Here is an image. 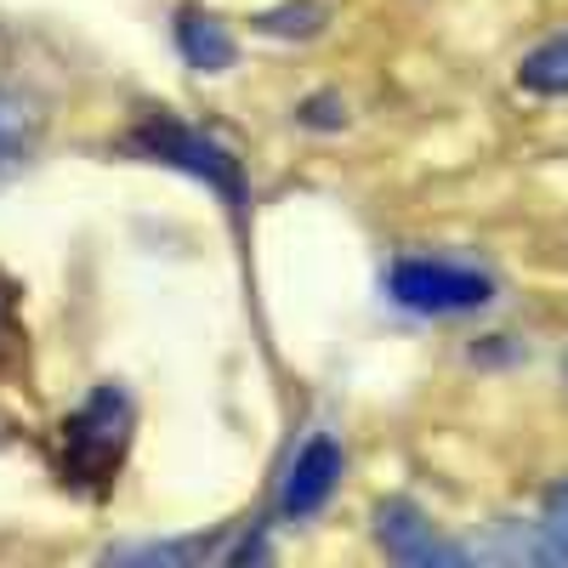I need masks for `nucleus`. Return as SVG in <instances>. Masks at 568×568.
Segmentation results:
<instances>
[{
	"label": "nucleus",
	"instance_id": "8",
	"mask_svg": "<svg viewBox=\"0 0 568 568\" xmlns=\"http://www.w3.org/2000/svg\"><path fill=\"white\" fill-rule=\"evenodd\" d=\"M324 7L318 0H284V7H273V12H262L256 18V34H278V40H307V34H318L324 29Z\"/></svg>",
	"mask_w": 568,
	"mask_h": 568
},
{
	"label": "nucleus",
	"instance_id": "6",
	"mask_svg": "<svg viewBox=\"0 0 568 568\" xmlns=\"http://www.w3.org/2000/svg\"><path fill=\"white\" fill-rule=\"evenodd\" d=\"M176 45H182L187 69H200V74H222L240 58V40L227 34V23L211 18V12H194V7L176 18Z\"/></svg>",
	"mask_w": 568,
	"mask_h": 568
},
{
	"label": "nucleus",
	"instance_id": "2",
	"mask_svg": "<svg viewBox=\"0 0 568 568\" xmlns=\"http://www.w3.org/2000/svg\"><path fill=\"white\" fill-rule=\"evenodd\" d=\"M63 433H69V471L74 478H85V484L114 478L125 438H131V398L120 387H98Z\"/></svg>",
	"mask_w": 568,
	"mask_h": 568
},
{
	"label": "nucleus",
	"instance_id": "3",
	"mask_svg": "<svg viewBox=\"0 0 568 568\" xmlns=\"http://www.w3.org/2000/svg\"><path fill=\"white\" fill-rule=\"evenodd\" d=\"M136 149L154 154V160H165V165H176V171H187V176H200V182H211L216 194L240 211V200H245L240 160H233L222 142H211L205 131H187V125H176L171 114H160V120H149V125L136 131Z\"/></svg>",
	"mask_w": 568,
	"mask_h": 568
},
{
	"label": "nucleus",
	"instance_id": "7",
	"mask_svg": "<svg viewBox=\"0 0 568 568\" xmlns=\"http://www.w3.org/2000/svg\"><path fill=\"white\" fill-rule=\"evenodd\" d=\"M517 80H524L529 91H540V98H568V29L540 40L535 52L517 63Z\"/></svg>",
	"mask_w": 568,
	"mask_h": 568
},
{
	"label": "nucleus",
	"instance_id": "1",
	"mask_svg": "<svg viewBox=\"0 0 568 568\" xmlns=\"http://www.w3.org/2000/svg\"><path fill=\"white\" fill-rule=\"evenodd\" d=\"M387 291H393V302H398V307L426 313V318L478 313V307H489V302H495L489 273L460 267V262H426V256L398 262V267L387 273Z\"/></svg>",
	"mask_w": 568,
	"mask_h": 568
},
{
	"label": "nucleus",
	"instance_id": "10",
	"mask_svg": "<svg viewBox=\"0 0 568 568\" xmlns=\"http://www.w3.org/2000/svg\"><path fill=\"white\" fill-rule=\"evenodd\" d=\"M187 557H205V540H149L114 551V562H187Z\"/></svg>",
	"mask_w": 568,
	"mask_h": 568
},
{
	"label": "nucleus",
	"instance_id": "5",
	"mask_svg": "<svg viewBox=\"0 0 568 568\" xmlns=\"http://www.w3.org/2000/svg\"><path fill=\"white\" fill-rule=\"evenodd\" d=\"M342 466H347V455H342V444L336 438H307L302 449H296V460H291V471H284V484H278V517H313V511H324L329 506V495H336V484H342Z\"/></svg>",
	"mask_w": 568,
	"mask_h": 568
},
{
	"label": "nucleus",
	"instance_id": "9",
	"mask_svg": "<svg viewBox=\"0 0 568 568\" xmlns=\"http://www.w3.org/2000/svg\"><path fill=\"white\" fill-rule=\"evenodd\" d=\"M540 535H546V546H551V568H568V478L546 495V506H540Z\"/></svg>",
	"mask_w": 568,
	"mask_h": 568
},
{
	"label": "nucleus",
	"instance_id": "4",
	"mask_svg": "<svg viewBox=\"0 0 568 568\" xmlns=\"http://www.w3.org/2000/svg\"><path fill=\"white\" fill-rule=\"evenodd\" d=\"M375 540H382V551L404 568H460L466 562V546L444 540L433 529V517L415 500H382L375 506Z\"/></svg>",
	"mask_w": 568,
	"mask_h": 568
},
{
	"label": "nucleus",
	"instance_id": "11",
	"mask_svg": "<svg viewBox=\"0 0 568 568\" xmlns=\"http://www.w3.org/2000/svg\"><path fill=\"white\" fill-rule=\"evenodd\" d=\"M29 131H34V114L23 103H12V98H0V160H12L29 142Z\"/></svg>",
	"mask_w": 568,
	"mask_h": 568
}]
</instances>
